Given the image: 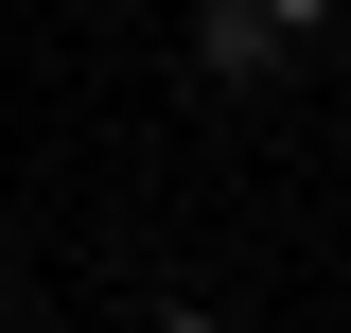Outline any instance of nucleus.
Wrapping results in <instances>:
<instances>
[{
  "label": "nucleus",
  "instance_id": "f257e3e1",
  "mask_svg": "<svg viewBox=\"0 0 351 333\" xmlns=\"http://www.w3.org/2000/svg\"><path fill=\"white\" fill-rule=\"evenodd\" d=\"M281 53H299V36H281L263 0H211V18H193V71H228V88H246V71H281Z\"/></svg>",
  "mask_w": 351,
  "mask_h": 333
},
{
  "label": "nucleus",
  "instance_id": "f03ea898",
  "mask_svg": "<svg viewBox=\"0 0 351 333\" xmlns=\"http://www.w3.org/2000/svg\"><path fill=\"white\" fill-rule=\"evenodd\" d=\"M263 18H281V36H316V18H334V0H263Z\"/></svg>",
  "mask_w": 351,
  "mask_h": 333
},
{
  "label": "nucleus",
  "instance_id": "7ed1b4c3",
  "mask_svg": "<svg viewBox=\"0 0 351 333\" xmlns=\"http://www.w3.org/2000/svg\"><path fill=\"white\" fill-rule=\"evenodd\" d=\"M158 333H211V316H158Z\"/></svg>",
  "mask_w": 351,
  "mask_h": 333
}]
</instances>
